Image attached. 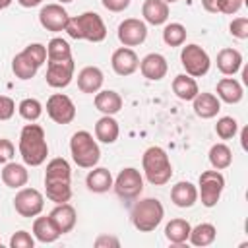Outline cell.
Instances as JSON below:
<instances>
[{"label": "cell", "mask_w": 248, "mask_h": 248, "mask_svg": "<svg viewBox=\"0 0 248 248\" xmlns=\"http://www.w3.org/2000/svg\"><path fill=\"white\" fill-rule=\"evenodd\" d=\"M45 194L54 203H66L72 198V169L64 157H54L46 163Z\"/></svg>", "instance_id": "6da1fadb"}, {"label": "cell", "mask_w": 248, "mask_h": 248, "mask_svg": "<svg viewBox=\"0 0 248 248\" xmlns=\"http://www.w3.org/2000/svg\"><path fill=\"white\" fill-rule=\"evenodd\" d=\"M19 155L27 167H39L46 161L48 155V143L43 126L39 124H25L19 134Z\"/></svg>", "instance_id": "7a4b0ae2"}, {"label": "cell", "mask_w": 248, "mask_h": 248, "mask_svg": "<svg viewBox=\"0 0 248 248\" xmlns=\"http://www.w3.org/2000/svg\"><path fill=\"white\" fill-rule=\"evenodd\" d=\"M64 31L78 41L83 39L91 43H101L107 39V25L97 12H83L76 17H70Z\"/></svg>", "instance_id": "3957f363"}, {"label": "cell", "mask_w": 248, "mask_h": 248, "mask_svg": "<svg viewBox=\"0 0 248 248\" xmlns=\"http://www.w3.org/2000/svg\"><path fill=\"white\" fill-rule=\"evenodd\" d=\"M141 169L149 184L165 186L172 176V165L167 151L159 145H151L141 155Z\"/></svg>", "instance_id": "277c9868"}, {"label": "cell", "mask_w": 248, "mask_h": 248, "mask_svg": "<svg viewBox=\"0 0 248 248\" xmlns=\"http://www.w3.org/2000/svg\"><path fill=\"white\" fill-rule=\"evenodd\" d=\"M46 62V46L41 43L27 45L21 52H17L12 60V72L17 79H31L39 72V68Z\"/></svg>", "instance_id": "5b68a950"}, {"label": "cell", "mask_w": 248, "mask_h": 248, "mask_svg": "<svg viewBox=\"0 0 248 248\" xmlns=\"http://www.w3.org/2000/svg\"><path fill=\"white\" fill-rule=\"evenodd\" d=\"M165 217V207L157 198H145L134 203L132 211H130V219L132 225L140 231V232H151L155 231L161 221Z\"/></svg>", "instance_id": "8992f818"}, {"label": "cell", "mask_w": 248, "mask_h": 248, "mask_svg": "<svg viewBox=\"0 0 248 248\" xmlns=\"http://www.w3.org/2000/svg\"><path fill=\"white\" fill-rule=\"evenodd\" d=\"M70 153L78 167L81 169H93L97 167L101 159V149L93 134L87 130H78L70 140Z\"/></svg>", "instance_id": "52a82bcc"}, {"label": "cell", "mask_w": 248, "mask_h": 248, "mask_svg": "<svg viewBox=\"0 0 248 248\" xmlns=\"http://www.w3.org/2000/svg\"><path fill=\"white\" fill-rule=\"evenodd\" d=\"M225 190V176L221 170H203L198 180V198L202 200V205L215 207L221 200V194Z\"/></svg>", "instance_id": "ba28073f"}, {"label": "cell", "mask_w": 248, "mask_h": 248, "mask_svg": "<svg viewBox=\"0 0 248 248\" xmlns=\"http://www.w3.org/2000/svg\"><path fill=\"white\" fill-rule=\"evenodd\" d=\"M180 64L182 68L186 70L188 76L192 78H202L209 72L211 68V58L209 54L196 43H190L186 46H182V52H180Z\"/></svg>", "instance_id": "9c48e42d"}, {"label": "cell", "mask_w": 248, "mask_h": 248, "mask_svg": "<svg viewBox=\"0 0 248 248\" xmlns=\"http://www.w3.org/2000/svg\"><path fill=\"white\" fill-rule=\"evenodd\" d=\"M112 188L118 198L122 200H136L143 192V176L138 169L126 167L118 172V176L112 182Z\"/></svg>", "instance_id": "30bf717a"}, {"label": "cell", "mask_w": 248, "mask_h": 248, "mask_svg": "<svg viewBox=\"0 0 248 248\" xmlns=\"http://www.w3.org/2000/svg\"><path fill=\"white\" fill-rule=\"evenodd\" d=\"M45 196L37 188H19L14 198V209L21 217H37L43 213Z\"/></svg>", "instance_id": "8fae6325"}, {"label": "cell", "mask_w": 248, "mask_h": 248, "mask_svg": "<svg viewBox=\"0 0 248 248\" xmlns=\"http://www.w3.org/2000/svg\"><path fill=\"white\" fill-rule=\"evenodd\" d=\"M74 70H76L74 58H68V60H46L45 79H46V83L50 87L62 89V87H68L72 83Z\"/></svg>", "instance_id": "7c38bea8"}, {"label": "cell", "mask_w": 248, "mask_h": 248, "mask_svg": "<svg viewBox=\"0 0 248 248\" xmlns=\"http://www.w3.org/2000/svg\"><path fill=\"white\" fill-rule=\"evenodd\" d=\"M46 114L56 124H70L76 118V105L64 93H52L46 99Z\"/></svg>", "instance_id": "4fadbf2b"}, {"label": "cell", "mask_w": 248, "mask_h": 248, "mask_svg": "<svg viewBox=\"0 0 248 248\" xmlns=\"http://www.w3.org/2000/svg\"><path fill=\"white\" fill-rule=\"evenodd\" d=\"M116 35L124 46L132 48V46L141 45L147 39V25H145V21H141L138 17H128L118 25Z\"/></svg>", "instance_id": "5bb4252c"}, {"label": "cell", "mask_w": 248, "mask_h": 248, "mask_svg": "<svg viewBox=\"0 0 248 248\" xmlns=\"http://www.w3.org/2000/svg\"><path fill=\"white\" fill-rule=\"evenodd\" d=\"M70 16L68 12L64 10L62 4H46L41 8L39 12V23L46 29V31H52V33H58V31H64L66 29V23H68Z\"/></svg>", "instance_id": "9a60e30c"}, {"label": "cell", "mask_w": 248, "mask_h": 248, "mask_svg": "<svg viewBox=\"0 0 248 248\" xmlns=\"http://www.w3.org/2000/svg\"><path fill=\"white\" fill-rule=\"evenodd\" d=\"M140 72L145 79L149 81H159L167 76L169 72V64H167V58L159 52H149L145 54L141 60H140Z\"/></svg>", "instance_id": "2e32d148"}, {"label": "cell", "mask_w": 248, "mask_h": 248, "mask_svg": "<svg viewBox=\"0 0 248 248\" xmlns=\"http://www.w3.org/2000/svg\"><path fill=\"white\" fill-rule=\"evenodd\" d=\"M110 66L114 70V74L118 76H132L138 66H140V58L138 54L134 52V48L130 46H120L112 52L110 56Z\"/></svg>", "instance_id": "e0dca14e"}, {"label": "cell", "mask_w": 248, "mask_h": 248, "mask_svg": "<svg viewBox=\"0 0 248 248\" xmlns=\"http://www.w3.org/2000/svg\"><path fill=\"white\" fill-rule=\"evenodd\" d=\"M48 217H50V221L54 223V227L58 229L60 234L70 232V231L76 227V221H78L76 207L70 205L68 202H66V203H56L54 209L48 213Z\"/></svg>", "instance_id": "ac0fdd59"}, {"label": "cell", "mask_w": 248, "mask_h": 248, "mask_svg": "<svg viewBox=\"0 0 248 248\" xmlns=\"http://www.w3.org/2000/svg\"><path fill=\"white\" fill-rule=\"evenodd\" d=\"M103 81H105L103 70L97 68V66H85L78 74V89L81 93H87V95H93V93L101 91Z\"/></svg>", "instance_id": "d6986e66"}, {"label": "cell", "mask_w": 248, "mask_h": 248, "mask_svg": "<svg viewBox=\"0 0 248 248\" xmlns=\"http://www.w3.org/2000/svg\"><path fill=\"white\" fill-rule=\"evenodd\" d=\"M0 176H2V182H4L8 188L19 190V188H23V186L27 184V180H29V170H27V165H25V163L21 165V163L10 161V163L4 165Z\"/></svg>", "instance_id": "ffe728a7"}, {"label": "cell", "mask_w": 248, "mask_h": 248, "mask_svg": "<svg viewBox=\"0 0 248 248\" xmlns=\"http://www.w3.org/2000/svg\"><path fill=\"white\" fill-rule=\"evenodd\" d=\"M170 200L176 207H192L198 202V188L188 180H180L170 188Z\"/></svg>", "instance_id": "44dd1931"}, {"label": "cell", "mask_w": 248, "mask_h": 248, "mask_svg": "<svg viewBox=\"0 0 248 248\" xmlns=\"http://www.w3.org/2000/svg\"><path fill=\"white\" fill-rule=\"evenodd\" d=\"M244 97L242 83L234 78H223L217 81V99L227 105H236Z\"/></svg>", "instance_id": "7402d4cb"}, {"label": "cell", "mask_w": 248, "mask_h": 248, "mask_svg": "<svg viewBox=\"0 0 248 248\" xmlns=\"http://www.w3.org/2000/svg\"><path fill=\"white\" fill-rule=\"evenodd\" d=\"M192 107H194L196 116L207 120V118L217 116V112L221 110V101L213 93H198L192 99Z\"/></svg>", "instance_id": "603a6c76"}, {"label": "cell", "mask_w": 248, "mask_h": 248, "mask_svg": "<svg viewBox=\"0 0 248 248\" xmlns=\"http://www.w3.org/2000/svg\"><path fill=\"white\" fill-rule=\"evenodd\" d=\"M112 182H114V178H112L110 170L105 169V167H93V169L87 172V176H85L87 188H89L91 192H95V194H105V192H108V190L112 188Z\"/></svg>", "instance_id": "cb8c5ba5"}, {"label": "cell", "mask_w": 248, "mask_h": 248, "mask_svg": "<svg viewBox=\"0 0 248 248\" xmlns=\"http://www.w3.org/2000/svg\"><path fill=\"white\" fill-rule=\"evenodd\" d=\"M141 16L149 25H163L169 19V4L163 0H145L141 6Z\"/></svg>", "instance_id": "d4e9b609"}, {"label": "cell", "mask_w": 248, "mask_h": 248, "mask_svg": "<svg viewBox=\"0 0 248 248\" xmlns=\"http://www.w3.org/2000/svg\"><path fill=\"white\" fill-rule=\"evenodd\" d=\"M118 136H120V126L114 120V116L103 114L95 122V140H99L101 143H114Z\"/></svg>", "instance_id": "484cf974"}, {"label": "cell", "mask_w": 248, "mask_h": 248, "mask_svg": "<svg viewBox=\"0 0 248 248\" xmlns=\"http://www.w3.org/2000/svg\"><path fill=\"white\" fill-rule=\"evenodd\" d=\"M217 68L223 76H234L242 68V54L236 48H221L217 54Z\"/></svg>", "instance_id": "4316f807"}, {"label": "cell", "mask_w": 248, "mask_h": 248, "mask_svg": "<svg viewBox=\"0 0 248 248\" xmlns=\"http://www.w3.org/2000/svg\"><path fill=\"white\" fill-rule=\"evenodd\" d=\"M95 108L103 114H116L120 108H122V97L120 93L112 91V89H103V91H97L95 93Z\"/></svg>", "instance_id": "83f0119b"}, {"label": "cell", "mask_w": 248, "mask_h": 248, "mask_svg": "<svg viewBox=\"0 0 248 248\" xmlns=\"http://www.w3.org/2000/svg\"><path fill=\"white\" fill-rule=\"evenodd\" d=\"M33 236L43 244H50V242H56L62 234L58 232V229L54 227V223L50 221L48 215L46 217L37 215L35 221H33Z\"/></svg>", "instance_id": "f1b7e54d"}, {"label": "cell", "mask_w": 248, "mask_h": 248, "mask_svg": "<svg viewBox=\"0 0 248 248\" xmlns=\"http://www.w3.org/2000/svg\"><path fill=\"white\" fill-rule=\"evenodd\" d=\"M172 91L180 101H192L200 93V87H198L196 78L188 74H178L172 79Z\"/></svg>", "instance_id": "f546056e"}, {"label": "cell", "mask_w": 248, "mask_h": 248, "mask_svg": "<svg viewBox=\"0 0 248 248\" xmlns=\"http://www.w3.org/2000/svg\"><path fill=\"white\" fill-rule=\"evenodd\" d=\"M190 229H192V225L186 219H182V217L170 219L165 227V238L170 244H184L190 236Z\"/></svg>", "instance_id": "4dcf8cb0"}, {"label": "cell", "mask_w": 248, "mask_h": 248, "mask_svg": "<svg viewBox=\"0 0 248 248\" xmlns=\"http://www.w3.org/2000/svg\"><path fill=\"white\" fill-rule=\"evenodd\" d=\"M215 236H217V229L211 225V223H200L196 227L190 229V236L188 240L194 244V246H209L215 242Z\"/></svg>", "instance_id": "1f68e13d"}, {"label": "cell", "mask_w": 248, "mask_h": 248, "mask_svg": "<svg viewBox=\"0 0 248 248\" xmlns=\"http://www.w3.org/2000/svg\"><path fill=\"white\" fill-rule=\"evenodd\" d=\"M207 157L215 170H223V169L231 167V163H232V151L227 143H213Z\"/></svg>", "instance_id": "d6a6232c"}, {"label": "cell", "mask_w": 248, "mask_h": 248, "mask_svg": "<svg viewBox=\"0 0 248 248\" xmlns=\"http://www.w3.org/2000/svg\"><path fill=\"white\" fill-rule=\"evenodd\" d=\"M72 58V46L62 37H52L46 45V60H68Z\"/></svg>", "instance_id": "836d02e7"}, {"label": "cell", "mask_w": 248, "mask_h": 248, "mask_svg": "<svg viewBox=\"0 0 248 248\" xmlns=\"http://www.w3.org/2000/svg\"><path fill=\"white\" fill-rule=\"evenodd\" d=\"M163 41L169 46H182L186 43V27L182 23H167L163 29Z\"/></svg>", "instance_id": "e575fe53"}, {"label": "cell", "mask_w": 248, "mask_h": 248, "mask_svg": "<svg viewBox=\"0 0 248 248\" xmlns=\"http://www.w3.org/2000/svg\"><path fill=\"white\" fill-rule=\"evenodd\" d=\"M17 112H19V116H21L23 120H27V122H35V120H39L41 114H43V105H41L39 99L27 97V99L19 101V105H17Z\"/></svg>", "instance_id": "d590c367"}, {"label": "cell", "mask_w": 248, "mask_h": 248, "mask_svg": "<svg viewBox=\"0 0 248 248\" xmlns=\"http://www.w3.org/2000/svg\"><path fill=\"white\" fill-rule=\"evenodd\" d=\"M236 132H238V122L232 116H221L215 124V134L221 140H231L236 136Z\"/></svg>", "instance_id": "8d00e7d4"}, {"label": "cell", "mask_w": 248, "mask_h": 248, "mask_svg": "<svg viewBox=\"0 0 248 248\" xmlns=\"http://www.w3.org/2000/svg\"><path fill=\"white\" fill-rule=\"evenodd\" d=\"M35 246V236L27 231H17L10 238V248H33Z\"/></svg>", "instance_id": "74e56055"}, {"label": "cell", "mask_w": 248, "mask_h": 248, "mask_svg": "<svg viewBox=\"0 0 248 248\" xmlns=\"http://www.w3.org/2000/svg\"><path fill=\"white\" fill-rule=\"evenodd\" d=\"M229 29H231V35L232 37H236L240 41L248 39V17H234L231 21Z\"/></svg>", "instance_id": "f35d334b"}, {"label": "cell", "mask_w": 248, "mask_h": 248, "mask_svg": "<svg viewBox=\"0 0 248 248\" xmlns=\"http://www.w3.org/2000/svg\"><path fill=\"white\" fill-rule=\"evenodd\" d=\"M16 112V103L8 95H0V120H10Z\"/></svg>", "instance_id": "ab89813d"}, {"label": "cell", "mask_w": 248, "mask_h": 248, "mask_svg": "<svg viewBox=\"0 0 248 248\" xmlns=\"http://www.w3.org/2000/svg\"><path fill=\"white\" fill-rule=\"evenodd\" d=\"M14 153H16V147L10 140L6 138H0V165H6L14 159Z\"/></svg>", "instance_id": "60d3db41"}, {"label": "cell", "mask_w": 248, "mask_h": 248, "mask_svg": "<svg viewBox=\"0 0 248 248\" xmlns=\"http://www.w3.org/2000/svg\"><path fill=\"white\" fill-rule=\"evenodd\" d=\"M242 8V0H217V12L232 16Z\"/></svg>", "instance_id": "b9f144b4"}, {"label": "cell", "mask_w": 248, "mask_h": 248, "mask_svg": "<svg viewBox=\"0 0 248 248\" xmlns=\"http://www.w3.org/2000/svg\"><path fill=\"white\" fill-rule=\"evenodd\" d=\"M93 244H95L97 248H108V246L118 248V246H120V240H118L116 236H110V234H99Z\"/></svg>", "instance_id": "7bdbcfd3"}, {"label": "cell", "mask_w": 248, "mask_h": 248, "mask_svg": "<svg viewBox=\"0 0 248 248\" xmlns=\"http://www.w3.org/2000/svg\"><path fill=\"white\" fill-rule=\"evenodd\" d=\"M101 2H103V6H105L108 12L118 14V12H124V10L130 6L132 0H101Z\"/></svg>", "instance_id": "ee69618b"}, {"label": "cell", "mask_w": 248, "mask_h": 248, "mask_svg": "<svg viewBox=\"0 0 248 248\" xmlns=\"http://www.w3.org/2000/svg\"><path fill=\"white\" fill-rule=\"evenodd\" d=\"M202 6L209 14H217V0H202Z\"/></svg>", "instance_id": "f6af8a7d"}, {"label": "cell", "mask_w": 248, "mask_h": 248, "mask_svg": "<svg viewBox=\"0 0 248 248\" xmlns=\"http://www.w3.org/2000/svg\"><path fill=\"white\" fill-rule=\"evenodd\" d=\"M17 4H19L21 8H35V6L43 4V0H17Z\"/></svg>", "instance_id": "bcb514c9"}, {"label": "cell", "mask_w": 248, "mask_h": 248, "mask_svg": "<svg viewBox=\"0 0 248 248\" xmlns=\"http://www.w3.org/2000/svg\"><path fill=\"white\" fill-rule=\"evenodd\" d=\"M12 4V0H0V10H6Z\"/></svg>", "instance_id": "7dc6e473"}, {"label": "cell", "mask_w": 248, "mask_h": 248, "mask_svg": "<svg viewBox=\"0 0 248 248\" xmlns=\"http://www.w3.org/2000/svg\"><path fill=\"white\" fill-rule=\"evenodd\" d=\"M242 149H246V128L242 130Z\"/></svg>", "instance_id": "c3c4849f"}, {"label": "cell", "mask_w": 248, "mask_h": 248, "mask_svg": "<svg viewBox=\"0 0 248 248\" xmlns=\"http://www.w3.org/2000/svg\"><path fill=\"white\" fill-rule=\"evenodd\" d=\"M70 2H74V0H58V4H70Z\"/></svg>", "instance_id": "681fc988"}, {"label": "cell", "mask_w": 248, "mask_h": 248, "mask_svg": "<svg viewBox=\"0 0 248 248\" xmlns=\"http://www.w3.org/2000/svg\"><path fill=\"white\" fill-rule=\"evenodd\" d=\"M163 2H167V4H174V2H178V0H163Z\"/></svg>", "instance_id": "f907efd6"}, {"label": "cell", "mask_w": 248, "mask_h": 248, "mask_svg": "<svg viewBox=\"0 0 248 248\" xmlns=\"http://www.w3.org/2000/svg\"><path fill=\"white\" fill-rule=\"evenodd\" d=\"M0 244H2V238H0Z\"/></svg>", "instance_id": "816d5d0a"}]
</instances>
